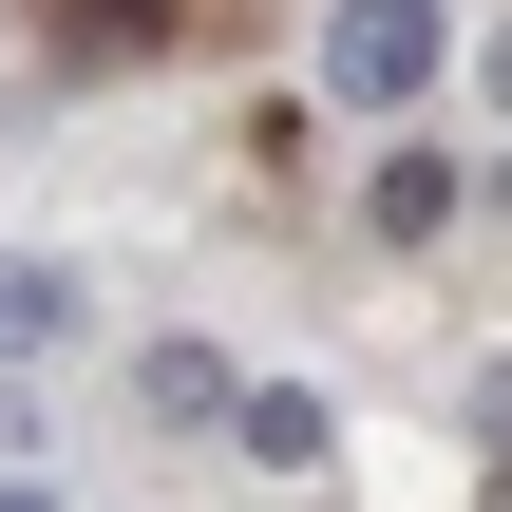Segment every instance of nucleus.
<instances>
[{
	"instance_id": "39448f33",
	"label": "nucleus",
	"mask_w": 512,
	"mask_h": 512,
	"mask_svg": "<svg viewBox=\"0 0 512 512\" xmlns=\"http://www.w3.org/2000/svg\"><path fill=\"white\" fill-rule=\"evenodd\" d=\"M0 512H57V494H38V475H0Z\"/></svg>"
},
{
	"instance_id": "7ed1b4c3",
	"label": "nucleus",
	"mask_w": 512,
	"mask_h": 512,
	"mask_svg": "<svg viewBox=\"0 0 512 512\" xmlns=\"http://www.w3.org/2000/svg\"><path fill=\"white\" fill-rule=\"evenodd\" d=\"M57 323H76V266H0V361L57 342Z\"/></svg>"
},
{
	"instance_id": "20e7f679",
	"label": "nucleus",
	"mask_w": 512,
	"mask_h": 512,
	"mask_svg": "<svg viewBox=\"0 0 512 512\" xmlns=\"http://www.w3.org/2000/svg\"><path fill=\"white\" fill-rule=\"evenodd\" d=\"M437 209H456V171H437V152H380V228H399V247H418V228H437Z\"/></svg>"
},
{
	"instance_id": "f257e3e1",
	"label": "nucleus",
	"mask_w": 512,
	"mask_h": 512,
	"mask_svg": "<svg viewBox=\"0 0 512 512\" xmlns=\"http://www.w3.org/2000/svg\"><path fill=\"white\" fill-rule=\"evenodd\" d=\"M437 0H342L323 19V95H361V114H399V95H437Z\"/></svg>"
},
{
	"instance_id": "f03ea898",
	"label": "nucleus",
	"mask_w": 512,
	"mask_h": 512,
	"mask_svg": "<svg viewBox=\"0 0 512 512\" xmlns=\"http://www.w3.org/2000/svg\"><path fill=\"white\" fill-rule=\"evenodd\" d=\"M152 418H247V380H228L209 342H152Z\"/></svg>"
},
{
	"instance_id": "423d86ee",
	"label": "nucleus",
	"mask_w": 512,
	"mask_h": 512,
	"mask_svg": "<svg viewBox=\"0 0 512 512\" xmlns=\"http://www.w3.org/2000/svg\"><path fill=\"white\" fill-rule=\"evenodd\" d=\"M494 95H512V38H494Z\"/></svg>"
}]
</instances>
